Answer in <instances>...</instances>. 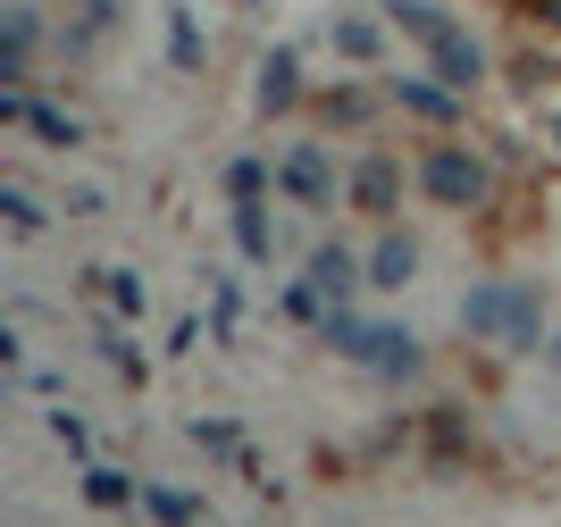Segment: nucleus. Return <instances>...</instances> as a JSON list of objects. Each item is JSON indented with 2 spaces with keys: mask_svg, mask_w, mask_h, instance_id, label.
Listing matches in <instances>:
<instances>
[{
  "mask_svg": "<svg viewBox=\"0 0 561 527\" xmlns=\"http://www.w3.org/2000/svg\"><path fill=\"white\" fill-rule=\"evenodd\" d=\"M461 326L486 335V344H503V352H537L545 344V294L537 285H469Z\"/></svg>",
  "mask_w": 561,
  "mask_h": 527,
  "instance_id": "f257e3e1",
  "label": "nucleus"
},
{
  "mask_svg": "<svg viewBox=\"0 0 561 527\" xmlns=\"http://www.w3.org/2000/svg\"><path fill=\"white\" fill-rule=\"evenodd\" d=\"M411 176H420V193H427L436 209H486V202H494V168L478 160L469 142H453V135L427 142Z\"/></svg>",
  "mask_w": 561,
  "mask_h": 527,
  "instance_id": "f03ea898",
  "label": "nucleus"
},
{
  "mask_svg": "<svg viewBox=\"0 0 561 527\" xmlns=\"http://www.w3.org/2000/svg\"><path fill=\"white\" fill-rule=\"evenodd\" d=\"M386 101H394L411 126H436V135H461V126H469V92H453L436 68H420V76H386Z\"/></svg>",
  "mask_w": 561,
  "mask_h": 527,
  "instance_id": "7ed1b4c3",
  "label": "nucleus"
},
{
  "mask_svg": "<svg viewBox=\"0 0 561 527\" xmlns=\"http://www.w3.org/2000/svg\"><path fill=\"white\" fill-rule=\"evenodd\" d=\"M344 202L360 209V218H377V227H394V209H402V160L394 151H360L344 176Z\"/></svg>",
  "mask_w": 561,
  "mask_h": 527,
  "instance_id": "20e7f679",
  "label": "nucleus"
},
{
  "mask_svg": "<svg viewBox=\"0 0 561 527\" xmlns=\"http://www.w3.org/2000/svg\"><path fill=\"white\" fill-rule=\"evenodd\" d=\"M277 193L294 209H335V160H328V142H285Z\"/></svg>",
  "mask_w": 561,
  "mask_h": 527,
  "instance_id": "39448f33",
  "label": "nucleus"
},
{
  "mask_svg": "<svg viewBox=\"0 0 561 527\" xmlns=\"http://www.w3.org/2000/svg\"><path fill=\"white\" fill-rule=\"evenodd\" d=\"M34 50H43V9L9 0L0 9V92H34Z\"/></svg>",
  "mask_w": 561,
  "mask_h": 527,
  "instance_id": "423d86ee",
  "label": "nucleus"
},
{
  "mask_svg": "<svg viewBox=\"0 0 561 527\" xmlns=\"http://www.w3.org/2000/svg\"><path fill=\"white\" fill-rule=\"evenodd\" d=\"M0 126H25L43 151H76V142H84V117L43 101V92H0Z\"/></svg>",
  "mask_w": 561,
  "mask_h": 527,
  "instance_id": "0eeeda50",
  "label": "nucleus"
},
{
  "mask_svg": "<svg viewBox=\"0 0 561 527\" xmlns=\"http://www.w3.org/2000/svg\"><path fill=\"white\" fill-rule=\"evenodd\" d=\"M302 43H268L260 50V84H252V101H260V117H294L302 110Z\"/></svg>",
  "mask_w": 561,
  "mask_h": 527,
  "instance_id": "6e6552de",
  "label": "nucleus"
},
{
  "mask_svg": "<svg viewBox=\"0 0 561 527\" xmlns=\"http://www.w3.org/2000/svg\"><path fill=\"white\" fill-rule=\"evenodd\" d=\"M420 335L394 319H369V335H360V352H352V368H369V377H420Z\"/></svg>",
  "mask_w": 561,
  "mask_h": 527,
  "instance_id": "1a4fd4ad",
  "label": "nucleus"
},
{
  "mask_svg": "<svg viewBox=\"0 0 561 527\" xmlns=\"http://www.w3.org/2000/svg\"><path fill=\"white\" fill-rule=\"evenodd\" d=\"M420 59H427V68H436V76H445L453 92H478V84H486V50H478V34H469L461 18H453L445 34H436V43L420 50Z\"/></svg>",
  "mask_w": 561,
  "mask_h": 527,
  "instance_id": "9d476101",
  "label": "nucleus"
},
{
  "mask_svg": "<svg viewBox=\"0 0 561 527\" xmlns=\"http://www.w3.org/2000/svg\"><path fill=\"white\" fill-rule=\"evenodd\" d=\"M386 34H394V18H360V9L328 18V50L352 59V68H377V59H386Z\"/></svg>",
  "mask_w": 561,
  "mask_h": 527,
  "instance_id": "9b49d317",
  "label": "nucleus"
},
{
  "mask_svg": "<svg viewBox=\"0 0 561 527\" xmlns=\"http://www.w3.org/2000/svg\"><path fill=\"white\" fill-rule=\"evenodd\" d=\"M302 276H310V285H319V294L335 301V310H344V301L360 294V285H369V260H352L344 243H319V252H310V268H302Z\"/></svg>",
  "mask_w": 561,
  "mask_h": 527,
  "instance_id": "f8f14e48",
  "label": "nucleus"
},
{
  "mask_svg": "<svg viewBox=\"0 0 561 527\" xmlns=\"http://www.w3.org/2000/svg\"><path fill=\"white\" fill-rule=\"evenodd\" d=\"M411 276H420V243H411L402 227H377V243H369V285H386V294H394V285H411Z\"/></svg>",
  "mask_w": 561,
  "mask_h": 527,
  "instance_id": "ddd939ff",
  "label": "nucleus"
},
{
  "mask_svg": "<svg viewBox=\"0 0 561 527\" xmlns=\"http://www.w3.org/2000/svg\"><path fill=\"white\" fill-rule=\"evenodd\" d=\"M377 110H394V101H386V84H328L319 92V117H328V126H369Z\"/></svg>",
  "mask_w": 561,
  "mask_h": 527,
  "instance_id": "4468645a",
  "label": "nucleus"
},
{
  "mask_svg": "<svg viewBox=\"0 0 561 527\" xmlns=\"http://www.w3.org/2000/svg\"><path fill=\"white\" fill-rule=\"evenodd\" d=\"M386 18H394V34H402L411 50H427V43L453 25V9H445V0H386Z\"/></svg>",
  "mask_w": 561,
  "mask_h": 527,
  "instance_id": "2eb2a0df",
  "label": "nucleus"
},
{
  "mask_svg": "<svg viewBox=\"0 0 561 527\" xmlns=\"http://www.w3.org/2000/svg\"><path fill=\"white\" fill-rule=\"evenodd\" d=\"M168 68H176V76L210 68V34L193 25V9H168Z\"/></svg>",
  "mask_w": 561,
  "mask_h": 527,
  "instance_id": "dca6fc26",
  "label": "nucleus"
},
{
  "mask_svg": "<svg viewBox=\"0 0 561 527\" xmlns=\"http://www.w3.org/2000/svg\"><path fill=\"white\" fill-rule=\"evenodd\" d=\"M234 209V252L252 260V268H268V252H277V227H268V202H227Z\"/></svg>",
  "mask_w": 561,
  "mask_h": 527,
  "instance_id": "f3484780",
  "label": "nucleus"
},
{
  "mask_svg": "<svg viewBox=\"0 0 561 527\" xmlns=\"http://www.w3.org/2000/svg\"><path fill=\"white\" fill-rule=\"evenodd\" d=\"M110 25H117V0H76V25L59 34V50H68V59H84V50H93Z\"/></svg>",
  "mask_w": 561,
  "mask_h": 527,
  "instance_id": "a211bd4d",
  "label": "nucleus"
},
{
  "mask_svg": "<svg viewBox=\"0 0 561 527\" xmlns=\"http://www.w3.org/2000/svg\"><path fill=\"white\" fill-rule=\"evenodd\" d=\"M84 503L93 511H126V503H142V478H126V469H84Z\"/></svg>",
  "mask_w": 561,
  "mask_h": 527,
  "instance_id": "6ab92c4d",
  "label": "nucleus"
},
{
  "mask_svg": "<svg viewBox=\"0 0 561 527\" xmlns=\"http://www.w3.org/2000/svg\"><path fill=\"white\" fill-rule=\"evenodd\" d=\"M227 202H268V184H277V168L268 160H252V151H243V160H227Z\"/></svg>",
  "mask_w": 561,
  "mask_h": 527,
  "instance_id": "aec40b11",
  "label": "nucleus"
},
{
  "mask_svg": "<svg viewBox=\"0 0 561 527\" xmlns=\"http://www.w3.org/2000/svg\"><path fill=\"white\" fill-rule=\"evenodd\" d=\"M142 511H151L160 527H193V519H202V503H193V494H176V485H151V478H142Z\"/></svg>",
  "mask_w": 561,
  "mask_h": 527,
  "instance_id": "412c9836",
  "label": "nucleus"
},
{
  "mask_svg": "<svg viewBox=\"0 0 561 527\" xmlns=\"http://www.w3.org/2000/svg\"><path fill=\"white\" fill-rule=\"evenodd\" d=\"M0 218H9V234H43L50 227V209L25 193V184H0Z\"/></svg>",
  "mask_w": 561,
  "mask_h": 527,
  "instance_id": "4be33fe9",
  "label": "nucleus"
},
{
  "mask_svg": "<svg viewBox=\"0 0 561 527\" xmlns=\"http://www.w3.org/2000/svg\"><path fill=\"white\" fill-rule=\"evenodd\" d=\"M101 294H110L117 319H142V276L135 268H101Z\"/></svg>",
  "mask_w": 561,
  "mask_h": 527,
  "instance_id": "5701e85b",
  "label": "nucleus"
},
{
  "mask_svg": "<svg viewBox=\"0 0 561 527\" xmlns=\"http://www.w3.org/2000/svg\"><path fill=\"white\" fill-rule=\"evenodd\" d=\"M553 76H561V59H553V50H519V59H512V84H519V92L553 84Z\"/></svg>",
  "mask_w": 561,
  "mask_h": 527,
  "instance_id": "b1692460",
  "label": "nucleus"
},
{
  "mask_svg": "<svg viewBox=\"0 0 561 527\" xmlns=\"http://www.w3.org/2000/svg\"><path fill=\"white\" fill-rule=\"evenodd\" d=\"M93 344H101V352H110V368H117V377H135V386H142V352H135V344H126V326H101Z\"/></svg>",
  "mask_w": 561,
  "mask_h": 527,
  "instance_id": "393cba45",
  "label": "nucleus"
},
{
  "mask_svg": "<svg viewBox=\"0 0 561 527\" xmlns=\"http://www.w3.org/2000/svg\"><path fill=\"white\" fill-rule=\"evenodd\" d=\"M50 444H68V452L84 460V452H93V427H84L76 411H50Z\"/></svg>",
  "mask_w": 561,
  "mask_h": 527,
  "instance_id": "a878e982",
  "label": "nucleus"
},
{
  "mask_svg": "<svg viewBox=\"0 0 561 527\" xmlns=\"http://www.w3.org/2000/svg\"><path fill=\"white\" fill-rule=\"evenodd\" d=\"M193 444H202V452H243V436H234L227 419H193Z\"/></svg>",
  "mask_w": 561,
  "mask_h": 527,
  "instance_id": "bb28decb",
  "label": "nucleus"
},
{
  "mask_svg": "<svg viewBox=\"0 0 561 527\" xmlns=\"http://www.w3.org/2000/svg\"><path fill=\"white\" fill-rule=\"evenodd\" d=\"M519 18H537L545 34H561V0H519Z\"/></svg>",
  "mask_w": 561,
  "mask_h": 527,
  "instance_id": "cd10ccee",
  "label": "nucleus"
},
{
  "mask_svg": "<svg viewBox=\"0 0 561 527\" xmlns=\"http://www.w3.org/2000/svg\"><path fill=\"white\" fill-rule=\"evenodd\" d=\"M545 368H561V326H553V335H545Z\"/></svg>",
  "mask_w": 561,
  "mask_h": 527,
  "instance_id": "c85d7f7f",
  "label": "nucleus"
},
{
  "mask_svg": "<svg viewBox=\"0 0 561 527\" xmlns=\"http://www.w3.org/2000/svg\"><path fill=\"white\" fill-rule=\"evenodd\" d=\"M553 151H561V117H553Z\"/></svg>",
  "mask_w": 561,
  "mask_h": 527,
  "instance_id": "c756f323",
  "label": "nucleus"
}]
</instances>
